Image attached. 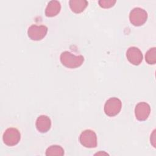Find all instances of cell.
Segmentation results:
<instances>
[{"label": "cell", "mask_w": 156, "mask_h": 156, "mask_svg": "<svg viewBox=\"0 0 156 156\" xmlns=\"http://www.w3.org/2000/svg\"><path fill=\"white\" fill-rule=\"evenodd\" d=\"M60 58L63 65L71 69L80 66L84 61V57L82 55H75L69 51L62 52Z\"/></svg>", "instance_id": "6da1fadb"}, {"label": "cell", "mask_w": 156, "mask_h": 156, "mask_svg": "<svg viewBox=\"0 0 156 156\" xmlns=\"http://www.w3.org/2000/svg\"><path fill=\"white\" fill-rule=\"evenodd\" d=\"M147 12L140 7H135L130 12V22L135 26H140L143 25L147 20Z\"/></svg>", "instance_id": "7a4b0ae2"}, {"label": "cell", "mask_w": 156, "mask_h": 156, "mask_svg": "<svg viewBox=\"0 0 156 156\" xmlns=\"http://www.w3.org/2000/svg\"><path fill=\"white\" fill-rule=\"evenodd\" d=\"M122 102L119 99L116 97L110 98L107 100L104 105L105 113L110 117L117 115L121 111Z\"/></svg>", "instance_id": "3957f363"}, {"label": "cell", "mask_w": 156, "mask_h": 156, "mask_svg": "<svg viewBox=\"0 0 156 156\" xmlns=\"http://www.w3.org/2000/svg\"><path fill=\"white\" fill-rule=\"evenodd\" d=\"M80 144L87 148H94L97 146V136L96 133L90 129L83 130L79 136Z\"/></svg>", "instance_id": "277c9868"}, {"label": "cell", "mask_w": 156, "mask_h": 156, "mask_svg": "<svg viewBox=\"0 0 156 156\" xmlns=\"http://www.w3.org/2000/svg\"><path fill=\"white\" fill-rule=\"evenodd\" d=\"M4 143L9 146H13L17 144L20 139L21 134L20 131L14 127H10L5 130L2 136Z\"/></svg>", "instance_id": "5b68a950"}, {"label": "cell", "mask_w": 156, "mask_h": 156, "mask_svg": "<svg viewBox=\"0 0 156 156\" xmlns=\"http://www.w3.org/2000/svg\"><path fill=\"white\" fill-rule=\"evenodd\" d=\"M47 32L48 27L46 26L33 24L29 27L27 35L32 40L39 41L42 40L46 35Z\"/></svg>", "instance_id": "8992f818"}, {"label": "cell", "mask_w": 156, "mask_h": 156, "mask_svg": "<svg viewBox=\"0 0 156 156\" xmlns=\"http://www.w3.org/2000/svg\"><path fill=\"white\" fill-rule=\"evenodd\" d=\"M150 105L145 102H138L135 108V115L136 118L140 121H145L150 115Z\"/></svg>", "instance_id": "52a82bcc"}, {"label": "cell", "mask_w": 156, "mask_h": 156, "mask_svg": "<svg viewBox=\"0 0 156 156\" xmlns=\"http://www.w3.org/2000/svg\"><path fill=\"white\" fill-rule=\"evenodd\" d=\"M126 57L128 61L133 65H139L143 58L141 51L135 46L128 48L126 52Z\"/></svg>", "instance_id": "ba28073f"}, {"label": "cell", "mask_w": 156, "mask_h": 156, "mask_svg": "<svg viewBox=\"0 0 156 156\" xmlns=\"http://www.w3.org/2000/svg\"><path fill=\"white\" fill-rule=\"evenodd\" d=\"M35 126L38 132L41 133H46L51 129V119L46 115H40L36 120Z\"/></svg>", "instance_id": "9c48e42d"}, {"label": "cell", "mask_w": 156, "mask_h": 156, "mask_svg": "<svg viewBox=\"0 0 156 156\" xmlns=\"http://www.w3.org/2000/svg\"><path fill=\"white\" fill-rule=\"evenodd\" d=\"M60 10L61 4L60 2L52 0L48 2L45 9V15L48 17H53L58 14Z\"/></svg>", "instance_id": "30bf717a"}, {"label": "cell", "mask_w": 156, "mask_h": 156, "mask_svg": "<svg viewBox=\"0 0 156 156\" xmlns=\"http://www.w3.org/2000/svg\"><path fill=\"white\" fill-rule=\"evenodd\" d=\"M88 4L86 0H70L69 1L70 9L76 13L82 12L87 7Z\"/></svg>", "instance_id": "8fae6325"}, {"label": "cell", "mask_w": 156, "mask_h": 156, "mask_svg": "<svg viewBox=\"0 0 156 156\" xmlns=\"http://www.w3.org/2000/svg\"><path fill=\"white\" fill-rule=\"evenodd\" d=\"M46 155L62 156L64 155V150L60 146L52 145L46 149Z\"/></svg>", "instance_id": "7c38bea8"}, {"label": "cell", "mask_w": 156, "mask_h": 156, "mask_svg": "<svg viewBox=\"0 0 156 156\" xmlns=\"http://www.w3.org/2000/svg\"><path fill=\"white\" fill-rule=\"evenodd\" d=\"M146 62L149 65H154L156 63V48H150L145 55Z\"/></svg>", "instance_id": "4fadbf2b"}, {"label": "cell", "mask_w": 156, "mask_h": 156, "mask_svg": "<svg viewBox=\"0 0 156 156\" xmlns=\"http://www.w3.org/2000/svg\"><path fill=\"white\" fill-rule=\"evenodd\" d=\"M116 2V1L115 0H100L98 1V3L100 7L104 9H107L113 7Z\"/></svg>", "instance_id": "5bb4252c"}]
</instances>
